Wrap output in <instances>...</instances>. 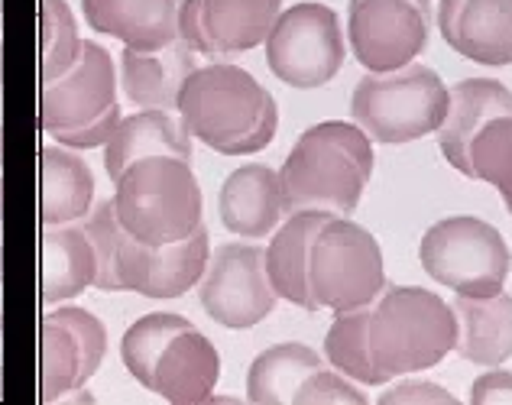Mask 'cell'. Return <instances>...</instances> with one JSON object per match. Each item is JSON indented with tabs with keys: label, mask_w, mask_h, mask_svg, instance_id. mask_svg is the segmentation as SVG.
Listing matches in <instances>:
<instances>
[{
	"label": "cell",
	"mask_w": 512,
	"mask_h": 405,
	"mask_svg": "<svg viewBox=\"0 0 512 405\" xmlns=\"http://www.w3.org/2000/svg\"><path fill=\"white\" fill-rule=\"evenodd\" d=\"M457 318L451 302L422 286H386L370 305V354L386 380L425 373L454 354Z\"/></svg>",
	"instance_id": "3"
},
{
	"label": "cell",
	"mask_w": 512,
	"mask_h": 405,
	"mask_svg": "<svg viewBox=\"0 0 512 405\" xmlns=\"http://www.w3.org/2000/svg\"><path fill=\"white\" fill-rule=\"evenodd\" d=\"M146 156H175L192 159V137L169 111L159 107H143V111L120 120L114 137L104 146V169L117 182L120 172Z\"/></svg>",
	"instance_id": "23"
},
{
	"label": "cell",
	"mask_w": 512,
	"mask_h": 405,
	"mask_svg": "<svg viewBox=\"0 0 512 405\" xmlns=\"http://www.w3.org/2000/svg\"><path fill=\"white\" fill-rule=\"evenodd\" d=\"M221 380V357L214 344L201 334L195 324H188L156 357L150 376V393L163 396L172 405H195L214 396V386Z\"/></svg>",
	"instance_id": "17"
},
{
	"label": "cell",
	"mask_w": 512,
	"mask_h": 405,
	"mask_svg": "<svg viewBox=\"0 0 512 405\" xmlns=\"http://www.w3.org/2000/svg\"><path fill=\"white\" fill-rule=\"evenodd\" d=\"M120 104H114L111 111L94 117L91 124H82L75 130H59L52 133V140H56L59 146H65V150H98V146H107V140L114 137V130L120 127Z\"/></svg>",
	"instance_id": "33"
},
{
	"label": "cell",
	"mask_w": 512,
	"mask_h": 405,
	"mask_svg": "<svg viewBox=\"0 0 512 405\" xmlns=\"http://www.w3.org/2000/svg\"><path fill=\"white\" fill-rule=\"evenodd\" d=\"M182 127L221 156H250L276 137L279 107L260 81L231 62H211L185 78L179 91Z\"/></svg>",
	"instance_id": "1"
},
{
	"label": "cell",
	"mask_w": 512,
	"mask_h": 405,
	"mask_svg": "<svg viewBox=\"0 0 512 405\" xmlns=\"http://www.w3.org/2000/svg\"><path fill=\"white\" fill-rule=\"evenodd\" d=\"M82 13L94 33L124 49L156 52L179 39V0H82Z\"/></svg>",
	"instance_id": "19"
},
{
	"label": "cell",
	"mask_w": 512,
	"mask_h": 405,
	"mask_svg": "<svg viewBox=\"0 0 512 405\" xmlns=\"http://www.w3.org/2000/svg\"><path fill=\"white\" fill-rule=\"evenodd\" d=\"M117 104V69L101 43H88L62 78L39 85V127L49 137L59 130H75L91 124Z\"/></svg>",
	"instance_id": "14"
},
{
	"label": "cell",
	"mask_w": 512,
	"mask_h": 405,
	"mask_svg": "<svg viewBox=\"0 0 512 405\" xmlns=\"http://www.w3.org/2000/svg\"><path fill=\"white\" fill-rule=\"evenodd\" d=\"M85 234L94 247V256H98V273H94V286L101 292H124L117 279V243L124 237V227L117 221L114 211V198L94 201L88 218H85Z\"/></svg>",
	"instance_id": "31"
},
{
	"label": "cell",
	"mask_w": 512,
	"mask_h": 405,
	"mask_svg": "<svg viewBox=\"0 0 512 405\" xmlns=\"http://www.w3.org/2000/svg\"><path fill=\"white\" fill-rule=\"evenodd\" d=\"M451 91L448 117L438 127V146L451 166L474 179L470 172V146L477 133L490 124L493 117H512V91L496 78H464Z\"/></svg>",
	"instance_id": "16"
},
{
	"label": "cell",
	"mask_w": 512,
	"mask_h": 405,
	"mask_svg": "<svg viewBox=\"0 0 512 405\" xmlns=\"http://www.w3.org/2000/svg\"><path fill=\"white\" fill-rule=\"evenodd\" d=\"M419 260L425 273L454 295L490 299L506 289L512 253L490 221L454 214L422 234Z\"/></svg>",
	"instance_id": "7"
},
{
	"label": "cell",
	"mask_w": 512,
	"mask_h": 405,
	"mask_svg": "<svg viewBox=\"0 0 512 405\" xmlns=\"http://www.w3.org/2000/svg\"><path fill=\"white\" fill-rule=\"evenodd\" d=\"M208 269V227L201 224L192 237L166 247L133 240L127 231L117 243V279L120 289L143 299H179L195 289Z\"/></svg>",
	"instance_id": "13"
},
{
	"label": "cell",
	"mask_w": 512,
	"mask_h": 405,
	"mask_svg": "<svg viewBox=\"0 0 512 405\" xmlns=\"http://www.w3.org/2000/svg\"><path fill=\"white\" fill-rule=\"evenodd\" d=\"M325 367V357L308 344L286 341L256 354L247 370V399L256 405H292L299 386Z\"/></svg>",
	"instance_id": "26"
},
{
	"label": "cell",
	"mask_w": 512,
	"mask_h": 405,
	"mask_svg": "<svg viewBox=\"0 0 512 405\" xmlns=\"http://www.w3.org/2000/svg\"><path fill=\"white\" fill-rule=\"evenodd\" d=\"M506 211H509V214H512V201H509V205H506Z\"/></svg>",
	"instance_id": "36"
},
{
	"label": "cell",
	"mask_w": 512,
	"mask_h": 405,
	"mask_svg": "<svg viewBox=\"0 0 512 405\" xmlns=\"http://www.w3.org/2000/svg\"><path fill=\"white\" fill-rule=\"evenodd\" d=\"M282 0H182L179 36L198 56L224 59L266 43Z\"/></svg>",
	"instance_id": "12"
},
{
	"label": "cell",
	"mask_w": 512,
	"mask_h": 405,
	"mask_svg": "<svg viewBox=\"0 0 512 405\" xmlns=\"http://www.w3.org/2000/svg\"><path fill=\"white\" fill-rule=\"evenodd\" d=\"M325 363L360 386H380L383 376L373 367L370 354V308L334 315L325 334Z\"/></svg>",
	"instance_id": "27"
},
{
	"label": "cell",
	"mask_w": 512,
	"mask_h": 405,
	"mask_svg": "<svg viewBox=\"0 0 512 405\" xmlns=\"http://www.w3.org/2000/svg\"><path fill=\"white\" fill-rule=\"evenodd\" d=\"M198 52L179 36L175 43L156 52H137L124 49L120 59V85L130 104L137 107H159V111H172L179 104V91L185 78L198 69Z\"/></svg>",
	"instance_id": "20"
},
{
	"label": "cell",
	"mask_w": 512,
	"mask_h": 405,
	"mask_svg": "<svg viewBox=\"0 0 512 405\" xmlns=\"http://www.w3.org/2000/svg\"><path fill=\"white\" fill-rule=\"evenodd\" d=\"M94 205V175L88 162L65 146L39 150V221L62 227L85 221Z\"/></svg>",
	"instance_id": "22"
},
{
	"label": "cell",
	"mask_w": 512,
	"mask_h": 405,
	"mask_svg": "<svg viewBox=\"0 0 512 405\" xmlns=\"http://www.w3.org/2000/svg\"><path fill=\"white\" fill-rule=\"evenodd\" d=\"M266 65L282 85L312 91L338 78L347 56L341 20L328 4H292L266 36Z\"/></svg>",
	"instance_id": "8"
},
{
	"label": "cell",
	"mask_w": 512,
	"mask_h": 405,
	"mask_svg": "<svg viewBox=\"0 0 512 405\" xmlns=\"http://www.w3.org/2000/svg\"><path fill=\"white\" fill-rule=\"evenodd\" d=\"M188 318L172 315V312H153L137 318L127 328L124 341H120V360H124L127 373L137 380L143 389L150 386V376L156 367V357L163 354V347L172 341L175 334L188 328Z\"/></svg>",
	"instance_id": "29"
},
{
	"label": "cell",
	"mask_w": 512,
	"mask_h": 405,
	"mask_svg": "<svg viewBox=\"0 0 512 405\" xmlns=\"http://www.w3.org/2000/svg\"><path fill=\"white\" fill-rule=\"evenodd\" d=\"M386 289V263L376 237L350 218H331L318 227L308 253V292L318 308L357 312L370 308Z\"/></svg>",
	"instance_id": "6"
},
{
	"label": "cell",
	"mask_w": 512,
	"mask_h": 405,
	"mask_svg": "<svg viewBox=\"0 0 512 405\" xmlns=\"http://www.w3.org/2000/svg\"><path fill=\"white\" fill-rule=\"evenodd\" d=\"M198 302L227 331H250L273 315L279 302L269 286L263 250L253 243H224L198 282Z\"/></svg>",
	"instance_id": "10"
},
{
	"label": "cell",
	"mask_w": 512,
	"mask_h": 405,
	"mask_svg": "<svg viewBox=\"0 0 512 405\" xmlns=\"http://www.w3.org/2000/svg\"><path fill=\"white\" fill-rule=\"evenodd\" d=\"M438 33L477 65H512V0H438Z\"/></svg>",
	"instance_id": "15"
},
{
	"label": "cell",
	"mask_w": 512,
	"mask_h": 405,
	"mask_svg": "<svg viewBox=\"0 0 512 405\" xmlns=\"http://www.w3.org/2000/svg\"><path fill=\"white\" fill-rule=\"evenodd\" d=\"M470 402L474 405H512V373L500 367H487L480 373L470 389Z\"/></svg>",
	"instance_id": "35"
},
{
	"label": "cell",
	"mask_w": 512,
	"mask_h": 405,
	"mask_svg": "<svg viewBox=\"0 0 512 405\" xmlns=\"http://www.w3.org/2000/svg\"><path fill=\"white\" fill-rule=\"evenodd\" d=\"M82 49L72 7L65 0H39V85L62 78L82 59Z\"/></svg>",
	"instance_id": "28"
},
{
	"label": "cell",
	"mask_w": 512,
	"mask_h": 405,
	"mask_svg": "<svg viewBox=\"0 0 512 405\" xmlns=\"http://www.w3.org/2000/svg\"><path fill=\"white\" fill-rule=\"evenodd\" d=\"M474 179L493 185L509 205L512 201V117H493L470 146Z\"/></svg>",
	"instance_id": "30"
},
{
	"label": "cell",
	"mask_w": 512,
	"mask_h": 405,
	"mask_svg": "<svg viewBox=\"0 0 512 405\" xmlns=\"http://www.w3.org/2000/svg\"><path fill=\"white\" fill-rule=\"evenodd\" d=\"M328 218V211H295L289 214V221L276 227L273 240L263 250L269 286L276 289L282 302L305 308V312H318L312 292H308V253H312L318 227Z\"/></svg>",
	"instance_id": "21"
},
{
	"label": "cell",
	"mask_w": 512,
	"mask_h": 405,
	"mask_svg": "<svg viewBox=\"0 0 512 405\" xmlns=\"http://www.w3.org/2000/svg\"><path fill=\"white\" fill-rule=\"evenodd\" d=\"M380 405H454L457 396L448 393L444 386L431 383V380H402L396 386H389L380 393V399H376Z\"/></svg>",
	"instance_id": "34"
},
{
	"label": "cell",
	"mask_w": 512,
	"mask_h": 405,
	"mask_svg": "<svg viewBox=\"0 0 512 405\" xmlns=\"http://www.w3.org/2000/svg\"><path fill=\"white\" fill-rule=\"evenodd\" d=\"M451 308L457 318V354L483 370L503 367L512 357V295L496 292L490 299L457 295Z\"/></svg>",
	"instance_id": "25"
},
{
	"label": "cell",
	"mask_w": 512,
	"mask_h": 405,
	"mask_svg": "<svg viewBox=\"0 0 512 405\" xmlns=\"http://www.w3.org/2000/svg\"><path fill=\"white\" fill-rule=\"evenodd\" d=\"M451 91L428 65L363 75L350 94V117L373 143L402 146L422 140L448 117Z\"/></svg>",
	"instance_id": "5"
},
{
	"label": "cell",
	"mask_w": 512,
	"mask_h": 405,
	"mask_svg": "<svg viewBox=\"0 0 512 405\" xmlns=\"http://www.w3.org/2000/svg\"><path fill=\"white\" fill-rule=\"evenodd\" d=\"M373 175V140L354 120H321L308 127L279 169L282 208L328 211L350 218Z\"/></svg>",
	"instance_id": "2"
},
{
	"label": "cell",
	"mask_w": 512,
	"mask_h": 405,
	"mask_svg": "<svg viewBox=\"0 0 512 405\" xmlns=\"http://www.w3.org/2000/svg\"><path fill=\"white\" fill-rule=\"evenodd\" d=\"M367 405V393L360 389V383L347 380L344 373L338 370H325L321 367L318 373H312L308 380L299 386L292 405Z\"/></svg>",
	"instance_id": "32"
},
{
	"label": "cell",
	"mask_w": 512,
	"mask_h": 405,
	"mask_svg": "<svg viewBox=\"0 0 512 405\" xmlns=\"http://www.w3.org/2000/svg\"><path fill=\"white\" fill-rule=\"evenodd\" d=\"M431 36V0H350L347 43L367 72H396L422 56Z\"/></svg>",
	"instance_id": "9"
},
{
	"label": "cell",
	"mask_w": 512,
	"mask_h": 405,
	"mask_svg": "<svg viewBox=\"0 0 512 405\" xmlns=\"http://www.w3.org/2000/svg\"><path fill=\"white\" fill-rule=\"evenodd\" d=\"M114 185L117 221L133 240L166 247L192 237L201 227V185L185 159H137Z\"/></svg>",
	"instance_id": "4"
},
{
	"label": "cell",
	"mask_w": 512,
	"mask_h": 405,
	"mask_svg": "<svg viewBox=\"0 0 512 405\" xmlns=\"http://www.w3.org/2000/svg\"><path fill=\"white\" fill-rule=\"evenodd\" d=\"M221 224L244 240L269 237L282 224V185L279 172L263 162H247L221 182L218 195Z\"/></svg>",
	"instance_id": "18"
},
{
	"label": "cell",
	"mask_w": 512,
	"mask_h": 405,
	"mask_svg": "<svg viewBox=\"0 0 512 405\" xmlns=\"http://www.w3.org/2000/svg\"><path fill=\"white\" fill-rule=\"evenodd\" d=\"M107 354V331L88 308L59 305L39 324V399L56 402L85 386Z\"/></svg>",
	"instance_id": "11"
},
{
	"label": "cell",
	"mask_w": 512,
	"mask_h": 405,
	"mask_svg": "<svg viewBox=\"0 0 512 405\" xmlns=\"http://www.w3.org/2000/svg\"><path fill=\"white\" fill-rule=\"evenodd\" d=\"M94 273H98V256H94L85 227H43V240H39V295H43L46 305L78 299L88 286H94Z\"/></svg>",
	"instance_id": "24"
}]
</instances>
